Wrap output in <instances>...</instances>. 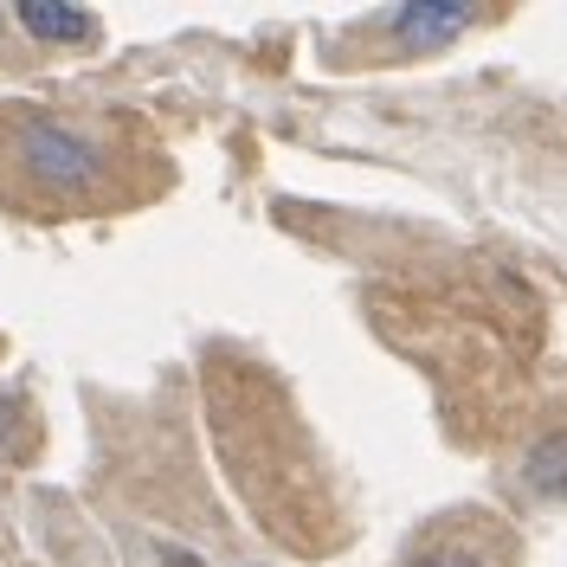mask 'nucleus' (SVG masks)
I'll return each instance as SVG.
<instances>
[{
	"label": "nucleus",
	"mask_w": 567,
	"mask_h": 567,
	"mask_svg": "<svg viewBox=\"0 0 567 567\" xmlns=\"http://www.w3.org/2000/svg\"><path fill=\"white\" fill-rule=\"evenodd\" d=\"M162 187H168V155L136 116L0 104V207L33 219L130 213Z\"/></svg>",
	"instance_id": "obj_1"
},
{
	"label": "nucleus",
	"mask_w": 567,
	"mask_h": 567,
	"mask_svg": "<svg viewBox=\"0 0 567 567\" xmlns=\"http://www.w3.org/2000/svg\"><path fill=\"white\" fill-rule=\"evenodd\" d=\"M381 27L393 33V45H400V52H439L445 39H458V33H471V27H477V13H471V7H425V0H413V7L388 13Z\"/></svg>",
	"instance_id": "obj_2"
},
{
	"label": "nucleus",
	"mask_w": 567,
	"mask_h": 567,
	"mask_svg": "<svg viewBox=\"0 0 567 567\" xmlns=\"http://www.w3.org/2000/svg\"><path fill=\"white\" fill-rule=\"evenodd\" d=\"M13 20H20L33 39H45V45H91V39L104 33L91 13H78V7H45V0H27Z\"/></svg>",
	"instance_id": "obj_3"
},
{
	"label": "nucleus",
	"mask_w": 567,
	"mask_h": 567,
	"mask_svg": "<svg viewBox=\"0 0 567 567\" xmlns=\"http://www.w3.org/2000/svg\"><path fill=\"white\" fill-rule=\"evenodd\" d=\"M523 477H529L535 496H567V439H548V445H535L529 464H523Z\"/></svg>",
	"instance_id": "obj_4"
}]
</instances>
